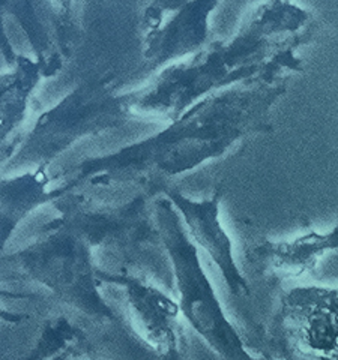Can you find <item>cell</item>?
<instances>
[{"instance_id":"9","label":"cell","mask_w":338,"mask_h":360,"mask_svg":"<svg viewBox=\"0 0 338 360\" xmlns=\"http://www.w3.org/2000/svg\"><path fill=\"white\" fill-rule=\"evenodd\" d=\"M161 193L173 202L191 240L217 266L232 295L246 296L250 287L234 260L230 234L221 222L223 188L220 186L209 198L201 200L191 198L175 188H163Z\"/></svg>"},{"instance_id":"1","label":"cell","mask_w":338,"mask_h":360,"mask_svg":"<svg viewBox=\"0 0 338 360\" xmlns=\"http://www.w3.org/2000/svg\"><path fill=\"white\" fill-rule=\"evenodd\" d=\"M318 33L313 13L293 0L258 4L232 37L212 39L127 92L132 120L179 117L200 99L239 86H287L306 72L301 56Z\"/></svg>"},{"instance_id":"11","label":"cell","mask_w":338,"mask_h":360,"mask_svg":"<svg viewBox=\"0 0 338 360\" xmlns=\"http://www.w3.org/2000/svg\"><path fill=\"white\" fill-rule=\"evenodd\" d=\"M50 167L38 165L29 172L2 179V246L33 210L47 202L51 205L73 189L65 182L51 186Z\"/></svg>"},{"instance_id":"6","label":"cell","mask_w":338,"mask_h":360,"mask_svg":"<svg viewBox=\"0 0 338 360\" xmlns=\"http://www.w3.org/2000/svg\"><path fill=\"white\" fill-rule=\"evenodd\" d=\"M221 0H152L140 17L143 62L164 68L196 54L212 41V17Z\"/></svg>"},{"instance_id":"4","label":"cell","mask_w":338,"mask_h":360,"mask_svg":"<svg viewBox=\"0 0 338 360\" xmlns=\"http://www.w3.org/2000/svg\"><path fill=\"white\" fill-rule=\"evenodd\" d=\"M154 219L156 236L170 257L184 320L224 360H265L248 353L201 264L200 250L188 236L177 209L164 194L154 200Z\"/></svg>"},{"instance_id":"5","label":"cell","mask_w":338,"mask_h":360,"mask_svg":"<svg viewBox=\"0 0 338 360\" xmlns=\"http://www.w3.org/2000/svg\"><path fill=\"white\" fill-rule=\"evenodd\" d=\"M39 240L15 254L21 272L83 314L115 321L113 309L99 292L92 245L75 231L51 222L44 225Z\"/></svg>"},{"instance_id":"12","label":"cell","mask_w":338,"mask_h":360,"mask_svg":"<svg viewBox=\"0 0 338 360\" xmlns=\"http://www.w3.org/2000/svg\"><path fill=\"white\" fill-rule=\"evenodd\" d=\"M338 250V224L330 233L311 231L290 242H263L257 245L253 257L257 262L292 276L308 272L325 252Z\"/></svg>"},{"instance_id":"8","label":"cell","mask_w":338,"mask_h":360,"mask_svg":"<svg viewBox=\"0 0 338 360\" xmlns=\"http://www.w3.org/2000/svg\"><path fill=\"white\" fill-rule=\"evenodd\" d=\"M281 324L293 350L314 360H338V288L299 287L281 305Z\"/></svg>"},{"instance_id":"13","label":"cell","mask_w":338,"mask_h":360,"mask_svg":"<svg viewBox=\"0 0 338 360\" xmlns=\"http://www.w3.org/2000/svg\"><path fill=\"white\" fill-rule=\"evenodd\" d=\"M26 360H107L95 350L84 333L65 320L58 319L45 326L37 347Z\"/></svg>"},{"instance_id":"3","label":"cell","mask_w":338,"mask_h":360,"mask_svg":"<svg viewBox=\"0 0 338 360\" xmlns=\"http://www.w3.org/2000/svg\"><path fill=\"white\" fill-rule=\"evenodd\" d=\"M130 120L128 96L119 90L116 75L98 72L44 110L11 160L35 167L51 165L78 141L120 128Z\"/></svg>"},{"instance_id":"10","label":"cell","mask_w":338,"mask_h":360,"mask_svg":"<svg viewBox=\"0 0 338 360\" xmlns=\"http://www.w3.org/2000/svg\"><path fill=\"white\" fill-rule=\"evenodd\" d=\"M2 54L13 65V70L2 72L0 78V96H2V161L8 162L15 153L23 137L25 123L32 95L35 94L42 78H47L44 65L25 54H17L8 42V37L2 30Z\"/></svg>"},{"instance_id":"2","label":"cell","mask_w":338,"mask_h":360,"mask_svg":"<svg viewBox=\"0 0 338 360\" xmlns=\"http://www.w3.org/2000/svg\"><path fill=\"white\" fill-rule=\"evenodd\" d=\"M286 90L287 86H239L209 95L151 137L80 162L68 184L98 189L137 186L149 193L158 180L194 172L270 131V116Z\"/></svg>"},{"instance_id":"7","label":"cell","mask_w":338,"mask_h":360,"mask_svg":"<svg viewBox=\"0 0 338 360\" xmlns=\"http://www.w3.org/2000/svg\"><path fill=\"white\" fill-rule=\"evenodd\" d=\"M98 283L120 287L132 328L161 360H187V340L179 302L148 281L98 270Z\"/></svg>"}]
</instances>
